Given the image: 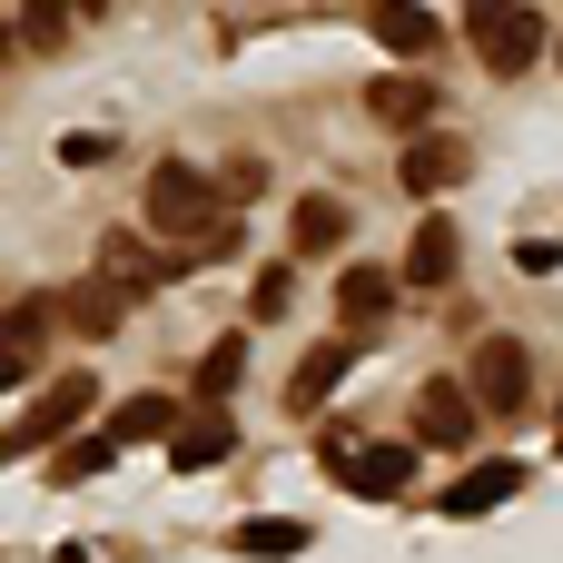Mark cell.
Masks as SVG:
<instances>
[{"instance_id":"cell-1","label":"cell","mask_w":563,"mask_h":563,"mask_svg":"<svg viewBox=\"0 0 563 563\" xmlns=\"http://www.w3.org/2000/svg\"><path fill=\"white\" fill-rule=\"evenodd\" d=\"M208 198H218V188H208V178H198L188 158H158V168H148V198H139V218H148V228H158L168 247L228 257V247H238V228H228V218H218Z\"/></svg>"},{"instance_id":"cell-2","label":"cell","mask_w":563,"mask_h":563,"mask_svg":"<svg viewBox=\"0 0 563 563\" xmlns=\"http://www.w3.org/2000/svg\"><path fill=\"white\" fill-rule=\"evenodd\" d=\"M465 40H475V59H485L495 79H525L554 30L534 20V0H465Z\"/></svg>"},{"instance_id":"cell-3","label":"cell","mask_w":563,"mask_h":563,"mask_svg":"<svg viewBox=\"0 0 563 563\" xmlns=\"http://www.w3.org/2000/svg\"><path fill=\"white\" fill-rule=\"evenodd\" d=\"M327 475L346 495H406L416 485V445L406 435H386V445H327Z\"/></svg>"},{"instance_id":"cell-4","label":"cell","mask_w":563,"mask_h":563,"mask_svg":"<svg viewBox=\"0 0 563 563\" xmlns=\"http://www.w3.org/2000/svg\"><path fill=\"white\" fill-rule=\"evenodd\" d=\"M525 396H534L525 336H485V346H475V406H485V416H525Z\"/></svg>"},{"instance_id":"cell-5","label":"cell","mask_w":563,"mask_h":563,"mask_svg":"<svg viewBox=\"0 0 563 563\" xmlns=\"http://www.w3.org/2000/svg\"><path fill=\"white\" fill-rule=\"evenodd\" d=\"M515 495H525V465H515V455H485V465H465V475L445 485V505H435V515L475 525V515H495V505H515Z\"/></svg>"},{"instance_id":"cell-6","label":"cell","mask_w":563,"mask_h":563,"mask_svg":"<svg viewBox=\"0 0 563 563\" xmlns=\"http://www.w3.org/2000/svg\"><path fill=\"white\" fill-rule=\"evenodd\" d=\"M475 416H485L475 386H445V376L416 386V445H475Z\"/></svg>"},{"instance_id":"cell-7","label":"cell","mask_w":563,"mask_h":563,"mask_svg":"<svg viewBox=\"0 0 563 563\" xmlns=\"http://www.w3.org/2000/svg\"><path fill=\"white\" fill-rule=\"evenodd\" d=\"M228 455H238V416H228V406L178 416V435H168V465H178V475H208V465H228Z\"/></svg>"},{"instance_id":"cell-8","label":"cell","mask_w":563,"mask_h":563,"mask_svg":"<svg viewBox=\"0 0 563 563\" xmlns=\"http://www.w3.org/2000/svg\"><path fill=\"white\" fill-rule=\"evenodd\" d=\"M49 327H59V307H49V297H20V307H0V396L30 376V356L49 346Z\"/></svg>"},{"instance_id":"cell-9","label":"cell","mask_w":563,"mask_h":563,"mask_svg":"<svg viewBox=\"0 0 563 563\" xmlns=\"http://www.w3.org/2000/svg\"><path fill=\"white\" fill-rule=\"evenodd\" d=\"M445 99H435V79H416V69H396V79H366V119H386V129H426Z\"/></svg>"},{"instance_id":"cell-10","label":"cell","mask_w":563,"mask_h":563,"mask_svg":"<svg viewBox=\"0 0 563 563\" xmlns=\"http://www.w3.org/2000/svg\"><path fill=\"white\" fill-rule=\"evenodd\" d=\"M346 366H356V346H346V336L307 346V356H297V376H287V406H297V416H317V406H327V396L346 386Z\"/></svg>"},{"instance_id":"cell-11","label":"cell","mask_w":563,"mask_h":563,"mask_svg":"<svg viewBox=\"0 0 563 563\" xmlns=\"http://www.w3.org/2000/svg\"><path fill=\"white\" fill-rule=\"evenodd\" d=\"M366 30H376L396 59H426V49L445 40V20H435V10H416V0H376V10H366Z\"/></svg>"},{"instance_id":"cell-12","label":"cell","mask_w":563,"mask_h":563,"mask_svg":"<svg viewBox=\"0 0 563 563\" xmlns=\"http://www.w3.org/2000/svg\"><path fill=\"white\" fill-rule=\"evenodd\" d=\"M119 465V426H89V435H69L59 455H49V485H89V475H109Z\"/></svg>"},{"instance_id":"cell-13","label":"cell","mask_w":563,"mask_h":563,"mask_svg":"<svg viewBox=\"0 0 563 563\" xmlns=\"http://www.w3.org/2000/svg\"><path fill=\"white\" fill-rule=\"evenodd\" d=\"M307 544H317V534H307V525H277V515H257V525L228 534V554H247V563H297Z\"/></svg>"},{"instance_id":"cell-14","label":"cell","mask_w":563,"mask_h":563,"mask_svg":"<svg viewBox=\"0 0 563 563\" xmlns=\"http://www.w3.org/2000/svg\"><path fill=\"white\" fill-rule=\"evenodd\" d=\"M465 178V148L455 139H406V188L416 198H435V188H455Z\"/></svg>"},{"instance_id":"cell-15","label":"cell","mask_w":563,"mask_h":563,"mask_svg":"<svg viewBox=\"0 0 563 563\" xmlns=\"http://www.w3.org/2000/svg\"><path fill=\"white\" fill-rule=\"evenodd\" d=\"M346 198H297V257H336L346 247Z\"/></svg>"},{"instance_id":"cell-16","label":"cell","mask_w":563,"mask_h":563,"mask_svg":"<svg viewBox=\"0 0 563 563\" xmlns=\"http://www.w3.org/2000/svg\"><path fill=\"white\" fill-rule=\"evenodd\" d=\"M119 307H129V287H119V277H89V287H69V297H59V317H69L79 336H109V327H119Z\"/></svg>"},{"instance_id":"cell-17","label":"cell","mask_w":563,"mask_h":563,"mask_svg":"<svg viewBox=\"0 0 563 563\" xmlns=\"http://www.w3.org/2000/svg\"><path fill=\"white\" fill-rule=\"evenodd\" d=\"M455 257H465V247H455V228H445V218H426V228H416V247H406V277H416V287H445V277H455Z\"/></svg>"},{"instance_id":"cell-18","label":"cell","mask_w":563,"mask_h":563,"mask_svg":"<svg viewBox=\"0 0 563 563\" xmlns=\"http://www.w3.org/2000/svg\"><path fill=\"white\" fill-rule=\"evenodd\" d=\"M386 307H396V277H386V267H356V277H336V317H346V327H376Z\"/></svg>"},{"instance_id":"cell-19","label":"cell","mask_w":563,"mask_h":563,"mask_svg":"<svg viewBox=\"0 0 563 563\" xmlns=\"http://www.w3.org/2000/svg\"><path fill=\"white\" fill-rule=\"evenodd\" d=\"M109 426H119V445H139V435H178V406H168V396H129Z\"/></svg>"},{"instance_id":"cell-20","label":"cell","mask_w":563,"mask_h":563,"mask_svg":"<svg viewBox=\"0 0 563 563\" xmlns=\"http://www.w3.org/2000/svg\"><path fill=\"white\" fill-rule=\"evenodd\" d=\"M238 376H247V346H238V336H218V346H208V356H198V396H208V406H218V396H228V386H238Z\"/></svg>"},{"instance_id":"cell-21","label":"cell","mask_w":563,"mask_h":563,"mask_svg":"<svg viewBox=\"0 0 563 563\" xmlns=\"http://www.w3.org/2000/svg\"><path fill=\"white\" fill-rule=\"evenodd\" d=\"M59 30H69V0H30L20 40H30V49H59Z\"/></svg>"},{"instance_id":"cell-22","label":"cell","mask_w":563,"mask_h":563,"mask_svg":"<svg viewBox=\"0 0 563 563\" xmlns=\"http://www.w3.org/2000/svg\"><path fill=\"white\" fill-rule=\"evenodd\" d=\"M287 297H297V277H287V267H257V297H247V317H287Z\"/></svg>"},{"instance_id":"cell-23","label":"cell","mask_w":563,"mask_h":563,"mask_svg":"<svg viewBox=\"0 0 563 563\" xmlns=\"http://www.w3.org/2000/svg\"><path fill=\"white\" fill-rule=\"evenodd\" d=\"M10 40H20V30H0V49H10Z\"/></svg>"},{"instance_id":"cell-24","label":"cell","mask_w":563,"mask_h":563,"mask_svg":"<svg viewBox=\"0 0 563 563\" xmlns=\"http://www.w3.org/2000/svg\"><path fill=\"white\" fill-rule=\"evenodd\" d=\"M554 59H563V40H554Z\"/></svg>"},{"instance_id":"cell-25","label":"cell","mask_w":563,"mask_h":563,"mask_svg":"<svg viewBox=\"0 0 563 563\" xmlns=\"http://www.w3.org/2000/svg\"><path fill=\"white\" fill-rule=\"evenodd\" d=\"M554 426H563V406H554Z\"/></svg>"}]
</instances>
